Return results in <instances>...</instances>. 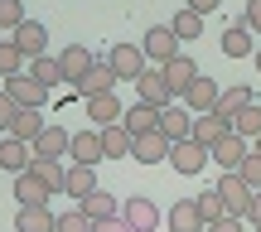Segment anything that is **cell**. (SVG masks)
Segmentation results:
<instances>
[{"label": "cell", "instance_id": "obj_29", "mask_svg": "<svg viewBox=\"0 0 261 232\" xmlns=\"http://www.w3.org/2000/svg\"><path fill=\"white\" fill-rule=\"evenodd\" d=\"M29 78H34L39 87H48V92H54V87L63 83V68H58V54H44V58H34V63H29Z\"/></svg>", "mask_w": 261, "mask_h": 232}, {"label": "cell", "instance_id": "obj_30", "mask_svg": "<svg viewBox=\"0 0 261 232\" xmlns=\"http://www.w3.org/2000/svg\"><path fill=\"white\" fill-rule=\"evenodd\" d=\"M256 97H252V87L247 83H232V87H223V97H218V107L213 112H223V116H237L242 107H252Z\"/></svg>", "mask_w": 261, "mask_h": 232}, {"label": "cell", "instance_id": "obj_12", "mask_svg": "<svg viewBox=\"0 0 261 232\" xmlns=\"http://www.w3.org/2000/svg\"><path fill=\"white\" fill-rule=\"evenodd\" d=\"M92 63H97V58H92V48H87V44H68L63 54H58V68H63V83H68V87L83 83Z\"/></svg>", "mask_w": 261, "mask_h": 232}, {"label": "cell", "instance_id": "obj_22", "mask_svg": "<svg viewBox=\"0 0 261 232\" xmlns=\"http://www.w3.org/2000/svg\"><path fill=\"white\" fill-rule=\"evenodd\" d=\"M87 116H92V126L102 131V126H116V121L126 116V107L116 102V92H107V97H87Z\"/></svg>", "mask_w": 261, "mask_h": 232}, {"label": "cell", "instance_id": "obj_31", "mask_svg": "<svg viewBox=\"0 0 261 232\" xmlns=\"http://www.w3.org/2000/svg\"><path fill=\"white\" fill-rule=\"evenodd\" d=\"M232 136H242L247 145H252V140H261V107H256V102L242 107V112L232 116Z\"/></svg>", "mask_w": 261, "mask_h": 232}, {"label": "cell", "instance_id": "obj_33", "mask_svg": "<svg viewBox=\"0 0 261 232\" xmlns=\"http://www.w3.org/2000/svg\"><path fill=\"white\" fill-rule=\"evenodd\" d=\"M15 232H54V213H48V208H19Z\"/></svg>", "mask_w": 261, "mask_h": 232}, {"label": "cell", "instance_id": "obj_35", "mask_svg": "<svg viewBox=\"0 0 261 232\" xmlns=\"http://www.w3.org/2000/svg\"><path fill=\"white\" fill-rule=\"evenodd\" d=\"M15 73H24V54L15 39H0V78H15Z\"/></svg>", "mask_w": 261, "mask_h": 232}, {"label": "cell", "instance_id": "obj_20", "mask_svg": "<svg viewBox=\"0 0 261 232\" xmlns=\"http://www.w3.org/2000/svg\"><path fill=\"white\" fill-rule=\"evenodd\" d=\"M29 174H34L48 194H63V184H68V165L63 160H29Z\"/></svg>", "mask_w": 261, "mask_h": 232}, {"label": "cell", "instance_id": "obj_19", "mask_svg": "<svg viewBox=\"0 0 261 232\" xmlns=\"http://www.w3.org/2000/svg\"><path fill=\"white\" fill-rule=\"evenodd\" d=\"M10 194L19 198V208H48V198H54L34 174H29V169H24V174H15V189H10Z\"/></svg>", "mask_w": 261, "mask_h": 232}, {"label": "cell", "instance_id": "obj_39", "mask_svg": "<svg viewBox=\"0 0 261 232\" xmlns=\"http://www.w3.org/2000/svg\"><path fill=\"white\" fill-rule=\"evenodd\" d=\"M237 174H242V184H247V189H256V194H261V155H247Z\"/></svg>", "mask_w": 261, "mask_h": 232}, {"label": "cell", "instance_id": "obj_28", "mask_svg": "<svg viewBox=\"0 0 261 232\" xmlns=\"http://www.w3.org/2000/svg\"><path fill=\"white\" fill-rule=\"evenodd\" d=\"M130 145H136V136L116 121V126H102V155L107 160H121V155H130Z\"/></svg>", "mask_w": 261, "mask_h": 232}, {"label": "cell", "instance_id": "obj_2", "mask_svg": "<svg viewBox=\"0 0 261 232\" xmlns=\"http://www.w3.org/2000/svg\"><path fill=\"white\" fill-rule=\"evenodd\" d=\"M140 54H145V63H160V68H165L169 58L184 54V44L174 39V29H169V24H155V29H145V44H140Z\"/></svg>", "mask_w": 261, "mask_h": 232}, {"label": "cell", "instance_id": "obj_23", "mask_svg": "<svg viewBox=\"0 0 261 232\" xmlns=\"http://www.w3.org/2000/svg\"><path fill=\"white\" fill-rule=\"evenodd\" d=\"M169 232H203V213H198V198H179L169 208Z\"/></svg>", "mask_w": 261, "mask_h": 232}, {"label": "cell", "instance_id": "obj_47", "mask_svg": "<svg viewBox=\"0 0 261 232\" xmlns=\"http://www.w3.org/2000/svg\"><path fill=\"white\" fill-rule=\"evenodd\" d=\"M252 58H256V73H261V48H256V54H252Z\"/></svg>", "mask_w": 261, "mask_h": 232}, {"label": "cell", "instance_id": "obj_11", "mask_svg": "<svg viewBox=\"0 0 261 232\" xmlns=\"http://www.w3.org/2000/svg\"><path fill=\"white\" fill-rule=\"evenodd\" d=\"M218 194H223V208H227L232 218H247V208H252V194H256V189H247L242 174H223V179H218Z\"/></svg>", "mask_w": 261, "mask_h": 232}, {"label": "cell", "instance_id": "obj_16", "mask_svg": "<svg viewBox=\"0 0 261 232\" xmlns=\"http://www.w3.org/2000/svg\"><path fill=\"white\" fill-rule=\"evenodd\" d=\"M68 140H73V136H68L63 126H44L29 150H34V160H63L68 155Z\"/></svg>", "mask_w": 261, "mask_h": 232}, {"label": "cell", "instance_id": "obj_42", "mask_svg": "<svg viewBox=\"0 0 261 232\" xmlns=\"http://www.w3.org/2000/svg\"><path fill=\"white\" fill-rule=\"evenodd\" d=\"M203 232H242V218H232V213H227V218H218V223H208Z\"/></svg>", "mask_w": 261, "mask_h": 232}, {"label": "cell", "instance_id": "obj_24", "mask_svg": "<svg viewBox=\"0 0 261 232\" xmlns=\"http://www.w3.org/2000/svg\"><path fill=\"white\" fill-rule=\"evenodd\" d=\"M121 126L130 131V136H150V131H160V107H145V102H136V107H126V116H121Z\"/></svg>", "mask_w": 261, "mask_h": 232}, {"label": "cell", "instance_id": "obj_36", "mask_svg": "<svg viewBox=\"0 0 261 232\" xmlns=\"http://www.w3.org/2000/svg\"><path fill=\"white\" fill-rule=\"evenodd\" d=\"M198 213H203V227H208V223H218V218H227L223 194H218V189H203V194H198Z\"/></svg>", "mask_w": 261, "mask_h": 232}, {"label": "cell", "instance_id": "obj_5", "mask_svg": "<svg viewBox=\"0 0 261 232\" xmlns=\"http://www.w3.org/2000/svg\"><path fill=\"white\" fill-rule=\"evenodd\" d=\"M68 155H73V165H102V131L97 126H87V131H73V140H68Z\"/></svg>", "mask_w": 261, "mask_h": 232}, {"label": "cell", "instance_id": "obj_3", "mask_svg": "<svg viewBox=\"0 0 261 232\" xmlns=\"http://www.w3.org/2000/svg\"><path fill=\"white\" fill-rule=\"evenodd\" d=\"M136 102L160 107V112H165V107L174 102V92H169V83H165V73H160V68H145V73L136 78Z\"/></svg>", "mask_w": 261, "mask_h": 232}, {"label": "cell", "instance_id": "obj_49", "mask_svg": "<svg viewBox=\"0 0 261 232\" xmlns=\"http://www.w3.org/2000/svg\"><path fill=\"white\" fill-rule=\"evenodd\" d=\"M256 232H261V227H256Z\"/></svg>", "mask_w": 261, "mask_h": 232}, {"label": "cell", "instance_id": "obj_21", "mask_svg": "<svg viewBox=\"0 0 261 232\" xmlns=\"http://www.w3.org/2000/svg\"><path fill=\"white\" fill-rule=\"evenodd\" d=\"M130 160H140V165H160V160H169V140L160 136V131H150V136H136V145H130Z\"/></svg>", "mask_w": 261, "mask_h": 232}, {"label": "cell", "instance_id": "obj_43", "mask_svg": "<svg viewBox=\"0 0 261 232\" xmlns=\"http://www.w3.org/2000/svg\"><path fill=\"white\" fill-rule=\"evenodd\" d=\"M218 5H223V0H184V10H194V15H213Z\"/></svg>", "mask_w": 261, "mask_h": 232}, {"label": "cell", "instance_id": "obj_37", "mask_svg": "<svg viewBox=\"0 0 261 232\" xmlns=\"http://www.w3.org/2000/svg\"><path fill=\"white\" fill-rule=\"evenodd\" d=\"M24 0H0V29H10V34H15L19 24H24Z\"/></svg>", "mask_w": 261, "mask_h": 232}, {"label": "cell", "instance_id": "obj_15", "mask_svg": "<svg viewBox=\"0 0 261 232\" xmlns=\"http://www.w3.org/2000/svg\"><path fill=\"white\" fill-rule=\"evenodd\" d=\"M160 73H165L169 92H174V102H179V97L189 92V83H194V78H198V63H194V58H189V54H179V58H169V63L160 68Z\"/></svg>", "mask_w": 261, "mask_h": 232}, {"label": "cell", "instance_id": "obj_8", "mask_svg": "<svg viewBox=\"0 0 261 232\" xmlns=\"http://www.w3.org/2000/svg\"><path fill=\"white\" fill-rule=\"evenodd\" d=\"M160 136L174 145V140H189L194 136V112H189L184 102H169L165 112H160Z\"/></svg>", "mask_w": 261, "mask_h": 232}, {"label": "cell", "instance_id": "obj_6", "mask_svg": "<svg viewBox=\"0 0 261 232\" xmlns=\"http://www.w3.org/2000/svg\"><path fill=\"white\" fill-rule=\"evenodd\" d=\"M218 97H223V87H218L213 78H203V73H198L194 83H189V92L179 97V102H184V107H189L194 116H208V112L218 107Z\"/></svg>", "mask_w": 261, "mask_h": 232}, {"label": "cell", "instance_id": "obj_17", "mask_svg": "<svg viewBox=\"0 0 261 232\" xmlns=\"http://www.w3.org/2000/svg\"><path fill=\"white\" fill-rule=\"evenodd\" d=\"M77 213H83L87 223L97 227V223H112V218H121V208H116V198L107 194V189H97V194H87L83 203H77Z\"/></svg>", "mask_w": 261, "mask_h": 232}, {"label": "cell", "instance_id": "obj_1", "mask_svg": "<svg viewBox=\"0 0 261 232\" xmlns=\"http://www.w3.org/2000/svg\"><path fill=\"white\" fill-rule=\"evenodd\" d=\"M107 68L116 73V83H136L150 63H145V54H140V44H126L121 39V44H112V54H107Z\"/></svg>", "mask_w": 261, "mask_h": 232}, {"label": "cell", "instance_id": "obj_48", "mask_svg": "<svg viewBox=\"0 0 261 232\" xmlns=\"http://www.w3.org/2000/svg\"><path fill=\"white\" fill-rule=\"evenodd\" d=\"M0 140H5V131H0Z\"/></svg>", "mask_w": 261, "mask_h": 232}, {"label": "cell", "instance_id": "obj_40", "mask_svg": "<svg viewBox=\"0 0 261 232\" xmlns=\"http://www.w3.org/2000/svg\"><path fill=\"white\" fill-rule=\"evenodd\" d=\"M19 116V107H15V97L5 92V87H0V131H10V121Z\"/></svg>", "mask_w": 261, "mask_h": 232}, {"label": "cell", "instance_id": "obj_32", "mask_svg": "<svg viewBox=\"0 0 261 232\" xmlns=\"http://www.w3.org/2000/svg\"><path fill=\"white\" fill-rule=\"evenodd\" d=\"M44 126H48V121L39 116V112H19L15 121H10V131H5V136H15V140H24V145H34V136H39Z\"/></svg>", "mask_w": 261, "mask_h": 232}, {"label": "cell", "instance_id": "obj_25", "mask_svg": "<svg viewBox=\"0 0 261 232\" xmlns=\"http://www.w3.org/2000/svg\"><path fill=\"white\" fill-rule=\"evenodd\" d=\"M29 160H34V150H29L24 140H15V136L0 140V169H10V174H24Z\"/></svg>", "mask_w": 261, "mask_h": 232}, {"label": "cell", "instance_id": "obj_44", "mask_svg": "<svg viewBox=\"0 0 261 232\" xmlns=\"http://www.w3.org/2000/svg\"><path fill=\"white\" fill-rule=\"evenodd\" d=\"M92 232H130V223H126V218H112V223H97Z\"/></svg>", "mask_w": 261, "mask_h": 232}, {"label": "cell", "instance_id": "obj_34", "mask_svg": "<svg viewBox=\"0 0 261 232\" xmlns=\"http://www.w3.org/2000/svg\"><path fill=\"white\" fill-rule=\"evenodd\" d=\"M169 29H174V39L184 44V39H203V15H194V10L179 5V15L169 19Z\"/></svg>", "mask_w": 261, "mask_h": 232}, {"label": "cell", "instance_id": "obj_13", "mask_svg": "<svg viewBox=\"0 0 261 232\" xmlns=\"http://www.w3.org/2000/svg\"><path fill=\"white\" fill-rule=\"evenodd\" d=\"M223 136H232V116H223V112H208V116H194V136L189 140H198L203 150H213Z\"/></svg>", "mask_w": 261, "mask_h": 232}, {"label": "cell", "instance_id": "obj_41", "mask_svg": "<svg viewBox=\"0 0 261 232\" xmlns=\"http://www.w3.org/2000/svg\"><path fill=\"white\" fill-rule=\"evenodd\" d=\"M242 24L252 29V34H261V0H247V15H242Z\"/></svg>", "mask_w": 261, "mask_h": 232}, {"label": "cell", "instance_id": "obj_45", "mask_svg": "<svg viewBox=\"0 0 261 232\" xmlns=\"http://www.w3.org/2000/svg\"><path fill=\"white\" fill-rule=\"evenodd\" d=\"M247 223L261 227V194H252V208H247Z\"/></svg>", "mask_w": 261, "mask_h": 232}, {"label": "cell", "instance_id": "obj_38", "mask_svg": "<svg viewBox=\"0 0 261 232\" xmlns=\"http://www.w3.org/2000/svg\"><path fill=\"white\" fill-rule=\"evenodd\" d=\"M54 232H92V223L73 208V213H58V218H54Z\"/></svg>", "mask_w": 261, "mask_h": 232}, {"label": "cell", "instance_id": "obj_4", "mask_svg": "<svg viewBox=\"0 0 261 232\" xmlns=\"http://www.w3.org/2000/svg\"><path fill=\"white\" fill-rule=\"evenodd\" d=\"M5 92L15 97V107H19V112H39V107L48 102V87H39L29 73H15V78H5Z\"/></svg>", "mask_w": 261, "mask_h": 232}, {"label": "cell", "instance_id": "obj_18", "mask_svg": "<svg viewBox=\"0 0 261 232\" xmlns=\"http://www.w3.org/2000/svg\"><path fill=\"white\" fill-rule=\"evenodd\" d=\"M121 218L130 223V232H155V227H160V208L150 203L145 194H140V198H130V203L121 208Z\"/></svg>", "mask_w": 261, "mask_h": 232}, {"label": "cell", "instance_id": "obj_9", "mask_svg": "<svg viewBox=\"0 0 261 232\" xmlns=\"http://www.w3.org/2000/svg\"><path fill=\"white\" fill-rule=\"evenodd\" d=\"M169 165H174L184 179H194L198 169L208 165V150L198 145V140H174V145H169Z\"/></svg>", "mask_w": 261, "mask_h": 232}, {"label": "cell", "instance_id": "obj_27", "mask_svg": "<svg viewBox=\"0 0 261 232\" xmlns=\"http://www.w3.org/2000/svg\"><path fill=\"white\" fill-rule=\"evenodd\" d=\"M252 29H247V24H232V29H223V54L227 58H252L256 54V44H252Z\"/></svg>", "mask_w": 261, "mask_h": 232}, {"label": "cell", "instance_id": "obj_7", "mask_svg": "<svg viewBox=\"0 0 261 232\" xmlns=\"http://www.w3.org/2000/svg\"><path fill=\"white\" fill-rule=\"evenodd\" d=\"M247 155H252V145H247L242 136H223V140H218L213 150H208V160H213V165L223 169V174H237Z\"/></svg>", "mask_w": 261, "mask_h": 232}, {"label": "cell", "instance_id": "obj_14", "mask_svg": "<svg viewBox=\"0 0 261 232\" xmlns=\"http://www.w3.org/2000/svg\"><path fill=\"white\" fill-rule=\"evenodd\" d=\"M73 92L83 97V102H87V97H107V92H116V73L107 68V58H97V63L87 68V78L73 87Z\"/></svg>", "mask_w": 261, "mask_h": 232}, {"label": "cell", "instance_id": "obj_10", "mask_svg": "<svg viewBox=\"0 0 261 232\" xmlns=\"http://www.w3.org/2000/svg\"><path fill=\"white\" fill-rule=\"evenodd\" d=\"M19 44V54H24V63H34V58H44L48 54V29L39 24V19H24V24L15 29V34H10Z\"/></svg>", "mask_w": 261, "mask_h": 232}, {"label": "cell", "instance_id": "obj_46", "mask_svg": "<svg viewBox=\"0 0 261 232\" xmlns=\"http://www.w3.org/2000/svg\"><path fill=\"white\" fill-rule=\"evenodd\" d=\"M252 155H261V140H252Z\"/></svg>", "mask_w": 261, "mask_h": 232}, {"label": "cell", "instance_id": "obj_26", "mask_svg": "<svg viewBox=\"0 0 261 232\" xmlns=\"http://www.w3.org/2000/svg\"><path fill=\"white\" fill-rule=\"evenodd\" d=\"M63 194H73L77 203H83L87 194H97V169H92V165H68V184H63Z\"/></svg>", "mask_w": 261, "mask_h": 232}]
</instances>
